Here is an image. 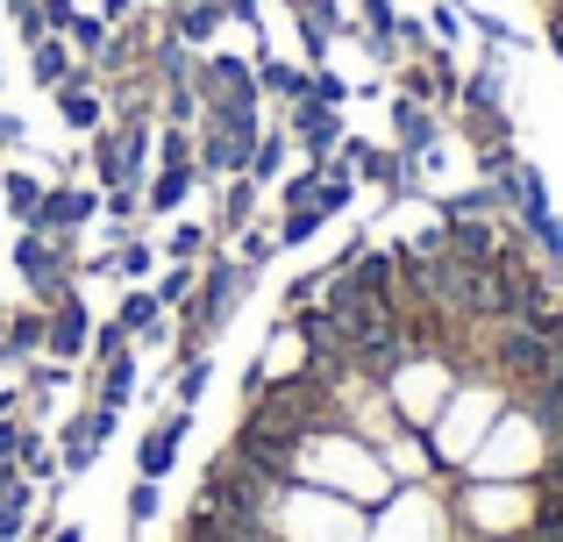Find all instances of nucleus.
<instances>
[{
	"label": "nucleus",
	"mask_w": 563,
	"mask_h": 542,
	"mask_svg": "<svg viewBox=\"0 0 563 542\" xmlns=\"http://www.w3.org/2000/svg\"><path fill=\"white\" fill-rule=\"evenodd\" d=\"M8 272L22 278V292L36 307H57L65 292H79V257H71V236H43V229H14Z\"/></svg>",
	"instance_id": "nucleus-6"
},
{
	"label": "nucleus",
	"mask_w": 563,
	"mask_h": 542,
	"mask_svg": "<svg viewBox=\"0 0 563 542\" xmlns=\"http://www.w3.org/2000/svg\"><path fill=\"white\" fill-rule=\"evenodd\" d=\"M43 193H51V179H43V172H29V165H0V208H8L22 229L43 214Z\"/></svg>",
	"instance_id": "nucleus-24"
},
{
	"label": "nucleus",
	"mask_w": 563,
	"mask_h": 542,
	"mask_svg": "<svg viewBox=\"0 0 563 542\" xmlns=\"http://www.w3.org/2000/svg\"><path fill=\"white\" fill-rule=\"evenodd\" d=\"M136 392H143V357H136V350H122V357L93 364V386H86V400H93V407H114V414H122Z\"/></svg>",
	"instance_id": "nucleus-19"
},
{
	"label": "nucleus",
	"mask_w": 563,
	"mask_h": 542,
	"mask_svg": "<svg viewBox=\"0 0 563 542\" xmlns=\"http://www.w3.org/2000/svg\"><path fill=\"white\" fill-rule=\"evenodd\" d=\"M207 386H214V350H186V357H172V400H179V407H200Z\"/></svg>",
	"instance_id": "nucleus-30"
},
{
	"label": "nucleus",
	"mask_w": 563,
	"mask_h": 542,
	"mask_svg": "<svg viewBox=\"0 0 563 542\" xmlns=\"http://www.w3.org/2000/svg\"><path fill=\"white\" fill-rule=\"evenodd\" d=\"M0 86H8V71H0Z\"/></svg>",
	"instance_id": "nucleus-47"
},
{
	"label": "nucleus",
	"mask_w": 563,
	"mask_h": 542,
	"mask_svg": "<svg viewBox=\"0 0 563 542\" xmlns=\"http://www.w3.org/2000/svg\"><path fill=\"white\" fill-rule=\"evenodd\" d=\"M428 36L450 51V43L464 36V0H435V8H428Z\"/></svg>",
	"instance_id": "nucleus-40"
},
{
	"label": "nucleus",
	"mask_w": 563,
	"mask_h": 542,
	"mask_svg": "<svg viewBox=\"0 0 563 542\" xmlns=\"http://www.w3.org/2000/svg\"><path fill=\"white\" fill-rule=\"evenodd\" d=\"M165 29L186 43V51H214V36L229 29V14H221L214 0H179V8H165Z\"/></svg>",
	"instance_id": "nucleus-20"
},
{
	"label": "nucleus",
	"mask_w": 563,
	"mask_h": 542,
	"mask_svg": "<svg viewBox=\"0 0 563 542\" xmlns=\"http://www.w3.org/2000/svg\"><path fill=\"white\" fill-rule=\"evenodd\" d=\"M272 542H364L372 535V515L350 500H335V493L321 486H286L272 493Z\"/></svg>",
	"instance_id": "nucleus-3"
},
{
	"label": "nucleus",
	"mask_w": 563,
	"mask_h": 542,
	"mask_svg": "<svg viewBox=\"0 0 563 542\" xmlns=\"http://www.w3.org/2000/svg\"><path fill=\"white\" fill-rule=\"evenodd\" d=\"M79 71H86V65H79V51H71L65 36H36V43H29V79H36L43 93H57V86H71Z\"/></svg>",
	"instance_id": "nucleus-21"
},
{
	"label": "nucleus",
	"mask_w": 563,
	"mask_h": 542,
	"mask_svg": "<svg viewBox=\"0 0 563 542\" xmlns=\"http://www.w3.org/2000/svg\"><path fill=\"white\" fill-rule=\"evenodd\" d=\"M186 435H192V407L179 400H165V414L143 429V443H136V478H157L165 486L172 472H179V450H186Z\"/></svg>",
	"instance_id": "nucleus-8"
},
{
	"label": "nucleus",
	"mask_w": 563,
	"mask_h": 542,
	"mask_svg": "<svg viewBox=\"0 0 563 542\" xmlns=\"http://www.w3.org/2000/svg\"><path fill=\"white\" fill-rule=\"evenodd\" d=\"M22 429H29L22 414H8V421H0V464H14V457H22Z\"/></svg>",
	"instance_id": "nucleus-42"
},
{
	"label": "nucleus",
	"mask_w": 563,
	"mask_h": 542,
	"mask_svg": "<svg viewBox=\"0 0 563 542\" xmlns=\"http://www.w3.org/2000/svg\"><path fill=\"white\" fill-rule=\"evenodd\" d=\"M51 108H57V122H65L71 136H93V129H108V93H100L93 71H79L71 86H57Z\"/></svg>",
	"instance_id": "nucleus-16"
},
{
	"label": "nucleus",
	"mask_w": 563,
	"mask_h": 542,
	"mask_svg": "<svg viewBox=\"0 0 563 542\" xmlns=\"http://www.w3.org/2000/svg\"><path fill=\"white\" fill-rule=\"evenodd\" d=\"M278 257V229H264V222H250V229H235V265H243L250 278H257L264 265Z\"/></svg>",
	"instance_id": "nucleus-34"
},
{
	"label": "nucleus",
	"mask_w": 563,
	"mask_h": 542,
	"mask_svg": "<svg viewBox=\"0 0 563 542\" xmlns=\"http://www.w3.org/2000/svg\"><path fill=\"white\" fill-rule=\"evenodd\" d=\"M264 372V386H272V378H292V372H307V343H300V329H292L286 314L272 321V335H264V350L257 357H250Z\"/></svg>",
	"instance_id": "nucleus-22"
},
{
	"label": "nucleus",
	"mask_w": 563,
	"mask_h": 542,
	"mask_svg": "<svg viewBox=\"0 0 563 542\" xmlns=\"http://www.w3.org/2000/svg\"><path fill=\"white\" fill-rule=\"evenodd\" d=\"M456 378H464V357H456V350H413V357L385 378V400H393L399 429H428V421L442 414V400L456 392Z\"/></svg>",
	"instance_id": "nucleus-5"
},
{
	"label": "nucleus",
	"mask_w": 563,
	"mask_h": 542,
	"mask_svg": "<svg viewBox=\"0 0 563 542\" xmlns=\"http://www.w3.org/2000/svg\"><path fill=\"white\" fill-rule=\"evenodd\" d=\"M0 343H8V314H0Z\"/></svg>",
	"instance_id": "nucleus-46"
},
{
	"label": "nucleus",
	"mask_w": 563,
	"mask_h": 542,
	"mask_svg": "<svg viewBox=\"0 0 563 542\" xmlns=\"http://www.w3.org/2000/svg\"><path fill=\"white\" fill-rule=\"evenodd\" d=\"M550 51H556V57H563V29H556V22H550Z\"/></svg>",
	"instance_id": "nucleus-45"
},
{
	"label": "nucleus",
	"mask_w": 563,
	"mask_h": 542,
	"mask_svg": "<svg viewBox=\"0 0 563 542\" xmlns=\"http://www.w3.org/2000/svg\"><path fill=\"white\" fill-rule=\"evenodd\" d=\"M36 500H43V486H36V478H14V486L0 493V542H29Z\"/></svg>",
	"instance_id": "nucleus-28"
},
{
	"label": "nucleus",
	"mask_w": 563,
	"mask_h": 542,
	"mask_svg": "<svg viewBox=\"0 0 563 542\" xmlns=\"http://www.w3.org/2000/svg\"><path fill=\"white\" fill-rule=\"evenodd\" d=\"M100 186H79V179H51V193H43V214L29 229H43V236H79L86 222H100Z\"/></svg>",
	"instance_id": "nucleus-10"
},
{
	"label": "nucleus",
	"mask_w": 563,
	"mask_h": 542,
	"mask_svg": "<svg viewBox=\"0 0 563 542\" xmlns=\"http://www.w3.org/2000/svg\"><path fill=\"white\" fill-rule=\"evenodd\" d=\"M528 243L542 251V265H550V272H563V222H556V214H542V222H528Z\"/></svg>",
	"instance_id": "nucleus-41"
},
{
	"label": "nucleus",
	"mask_w": 563,
	"mask_h": 542,
	"mask_svg": "<svg viewBox=\"0 0 563 542\" xmlns=\"http://www.w3.org/2000/svg\"><path fill=\"white\" fill-rule=\"evenodd\" d=\"M207 251H214V229L192 222V214H172V229H165V243H157V257H165V265H200Z\"/></svg>",
	"instance_id": "nucleus-27"
},
{
	"label": "nucleus",
	"mask_w": 563,
	"mask_h": 542,
	"mask_svg": "<svg viewBox=\"0 0 563 542\" xmlns=\"http://www.w3.org/2000/svg\"><path fill=\"white\" fill-rule=\"evenodd\" d=\"M151 292H157L165 307H179V314H186V307H192V292H200V265H165Z\"/></svg>",
	"instance_id": "nucleus-35"
},
{
	"label": "nucleus",
	"mask_w": 563,
	"mask_h": 542,
	"mask_svg": "<svg viewBox=\"0 0 563 542\" xmlns=\"http://www.w3.org/2000/svg\"><path fill=\"white\" fill-rule=\"evenodd\" d=\"M114 321L129 329V343H136V350H172V307L157 300L151 286H122V307H114Z\"/></svg>",
	"instance_id": "nucleus-12"
},
{
	"label": "nucleus",
	"mask_w": 563,
	"mask_h": 542,
	"mask_svg": "<svg viewBox=\"0 0 563 542\" xmlns=\"http://www.w3.org/2000/svg\"><path fill=\"white\" fill-rule=\"evenodd\" d=\"M250 65H257V86H264V100H278V108L307 100V65H292V57H278V51H257Z\"/></svg>",
	"instance_id": "nucleus-25"
},
{
	"label": "nucleus",
	"mask_w": 563,
	"mask_h": 542,
	"mask_svg": "<svg viewBox=\"0 0 563 542\" xmlns=\"http://www.w3.org/2000/svg\"><path fill=\"white\" fill-rule=\"evenodd\" d=\"M550 464V429L528 414L521 400H507V414L493 421V435L478 443V457L464 464V478H493V486H528Z\"/></svg>",
	"instance_id": "nucleus-4"
},
{
	"label": "nucleus",
	"mask_w": 563,
	"mask_h": 542,
	"mask_svg": "<svg viewBox=\"0 0 563 542\" xmlns=\"http://www.w3.org/2000/svg\"><path fill=\"white\" fill-rule=\"evenodd\" d=\"M86 165H93V186H100V193L129 186V157H122V129H114V122L86 136Z\"/></svg>",
	"instance_id": "nucleus-26"
},
{
	"label": "nucleus",
	"mask_w": 563,
	"mask_h": 542,
	"mask_svg": "<svg viewBox=\"0 0 563 542\" xmlns=\"http://www.w3.org/2000/svg\"><path fill=\"white\" fill-rule=\"evenodd\" d=\"M378 457H385V472L399 478V486H435L442 478V464H435V443H428V429H393L378 443Z\"/></svg>",
	"instance_id": "nucleus-13"
},
{
	"label": "nucleus",
	"mask_w": 563,
	"mask_h": 542,
	"mask_svg": "<svg viewBox=\"0 0 563 542\" xmlns=\"http://www.w3.org/2000/svg\"><path fill=\"white\" fill-rule=\"evenodd\" d=\"M278 129H286V136L307 151V165H329L335 143L350 136V129H343V108H321V100H292V108L278 114Z\"/></svg>",
	"instance_id": "nucleus-9"
},
{
	"label": "nucleus",
	"mask_w": 563,
	"mask_h": 542,
	"mask_svg": "<svg viewBox=\"0 0 563 542\" xmlns=\"http://www.w3.org/2000/svg\"><path fill=\"white\" fill-rule=\"evenodd\" d=\"M192 186H200V165H157L151 186H143V222H172V214H186Z\"/></svg>",
	"instance_id": "nucleus-18"
},
{
	"label": "nucleus",
	"mask_w": 563,
	"mask_h": 542,
	"mask_svg": "<svg viewBox=\"0 0 563 542\" xmlns=\"http://www.w3.org/2000/svg\"><path fill=\"white\" fill-rule=\"evenodd\" d=\"M114 429H122V414H114V407H93V400H86L79 414H65V429H57V478L93 472L100 450L114 443Z\"/></svg>",
	"instance_id": "nucleus-7"
},
{
	"label": "nucleus",
	"mask_w": 563,
	"mask_h": 542,
	"mask_svg": "<svg viewBox=\"0 0 563 542\" xmlns=\"http://www.w3.org/2000/svg\"><path fill=\"white\" fill-rule=\"evenodd\" d=\"M122 350H136V343H129V329H122L114 314H100V321H93V350H86V364H108V357H122Z\"/></svg>",
	"instance_id": "nucleus-38"
},
{
	"label": "nucleus",
	"mask_w": 563,
	"mask_h": 542,
	"mask_svg": "<svg viewBox=\"0 0 563 542\" xmlns=\"http://www.w3.org/2000/svg\"><path fill=\"white\" fill-rule=\"evenodd\" d=\"M157 515H165V486H157V478H136V486H129V529H151Z\"/></svg>",
	"instance_id": "nucleus-36"
},
{
	"label": "nucleus",
	"mask_w": 563,
	"mask_h": 542,
	"mask_svg": "<svg viewBox=\"0 0 563 542\" xmlns=\"http://www.w3.org/2000/svg\"><path fill=\"white\" fill-rule=\"evenodd\" d=\"M108 265H114V278H129V286H143V278H157V265H165V257H157V243L143 236V229H129V236H122V243L108 251Z\"/></svg>",
	"instance_id": "nucleus-29"
},
{
	"label": "nucleus",
	"mask_w": 563,
	"mask_h": 542,
	"mask_svg": "<svg viewBox=\"0 0 563 542\" xmlns=\"http://www.w3.org/2000/svg\"><path fill=\"white\" fill-rule=\"evenodd\" d=\"M300 486H321V493H335V500L364 507V515H378V507L399 500V478L385 472L378 443H364L343 421H329V429H314L300 443Z\"/></svg>",
	"instance_id": "nucleus-1"
},
{
	"label": "nucleus",
	"mask_w": 563,
	"mask_h": 542,
	"mask_svg": "<svg viewBox=\"0 0 563 542\" xmlns=\"http://www.w3.org/2000/svg\"><path fill=\"white\" fill-rule=\"evenodd\" d=\"M0 8H8V22H14V36H22V51L36 36H51V22H43V0H0Z\"/></svg>",
	"instance_id": "nucleus-39"
},
{
	"label": "nucleus",
	"mask_w": 563,
	"mask_h": 542,
	"mask_svg": "<svg viewBox=\"0 0 563 542\" xmlns=\"http://www.w3.org/2000/svg\"><path fill=\"white\" fill-rule=\"evenodd\" d=\"M100 22H108V29H122V22H136V0H100Z\"/></svg>",
	"instance_id": "nucleus-43"
},
{
	"label": "nucleus",
	"mask_w": 563,
	"mask_h": 542,
	"mask_svg": "<svg viewBox=\"0 0 563 542\" xmlns=\"http://www.w3.org/2000/svg\"><path fill=\"white\" fill-rule=\"evenodd\" d=\"M43 350H51V307H36V300H22L8 314V343H0V372H22V364H36Z\"/></svg>",
	"instance_id": "nucleus-15"
},
{
	"label": "nucleus",
	"mask_w": 563,
	"mask_h": 542,
	"mask_svg": "<svg viewBox=\"0 0 563 542\" xmlns=\"http://www.w3.org/2000/svg\"><path fill=\"white\" fill-rule=\"evenodd\" d=\"M499 108H507V65L485 57V65L464 71V86H456V114H499Z\"/></svg>",
	"instance_id": "nucleus-23"
},
{
	"label": "nucleus",
	"mask_w": 563,
	"mask_h": 542,
	"mask_svg": "<svg viewBox=\"0 0 563 542\" xmlns=\"http://www.w3.org/2000/svg\"><path fill=\"white\" fill-rule=\"evenodd\" d=\"M93 307H86V292H65V300L51 307V350L43 357H57V364H86V350H93Z\"/></svg>",
	"instance_id": "nucleus-14"
},
{
	"label": "nucleus",
	"mask_w": 563,
	"mask_h": 542,
	"mask_svg": "<svg viewBox=\"0 0 563 542\" xmlns=\"http://www.w3.org/2000/svg\"><path fill=\"white\" fill-rule=\"evenodd\" d=\"M350 93H357V86H350L343 71H329V65H307V100H321V108H343Z\"/></svg>",
	"instance_id": "nucleus-37"
},
{
	"label": "nucleus",
	"mask_w": 563,
	"mask_h": 542,
	"mask_svg": "<svg viewBox=\"0 0 563 542\" xmlns=\"http://www.w3.org/2000/svg\"><path fill=\"white\" fill-rule=\"evenodd\" d=\"M8 414H22V378H8V386H0V421Z\"/></svg>",
	"instance_id": "nucleus-44"
},
{
	"label": "nucleus",
	"mask_w": 563,
	"mask_h": 542,
	"mask_svg": "<svg viewBox=\"0 0 563 542\" xmlns=\"http://www.w3.org/2000/svg\"><path fill=\"white\" fill-rule=\"evenodd\" d=\"M507 400H514V392L499 386L493 372H464V378H456V392L442 400V414L428 421V443H435L442 478H464V464L478 457V443L493 435V421L507 414Z\"/></svg>",
	"instance_id": "nucleus-2"
},
{
	"label": "nucleus",
	"mask_w": 563,
	"mask_h": 542,
	"mask_svg": "<svg viewBox=\"0 0 563 542\" xmlns=\"http://www.w3.org/2000/svg\"><path fill=\"white\" fill-rule=\"evenodd\" d=\"M393 151L421 157V165H442V114L428 108V100L393 93Z\"/></svg>",
	"instance_id": "nucleus-11"
},
{
	"label": "nucleus",
	"mask_w": 563,
	"mask_h": 542,
	"mask_svg": "<svg viewBox=\"0 0 563 542\" xmlns=\"http://www.w3.org/2000/svg\"><path fill=\"white\" fill-rule=\"evenodd\" d=\"M57 36H65V43H71V51H79V65H93V57H100V51H108V36H114V29H108V22H100V8H93V14H86V8H71V22H65V29H57Z\"/></svg>",
	"instance_id": "nucleus-33"
},
{
	"label": "nucleus",
	"mask_w": 563,
	"mask_h": 542,
	"mask_svg": "<svg viewBox=\"0 0 563 542\" xmlns=\"http://www.w3.org/2000/svg\"><path fill=\"white\" fill-rule=\"evenodd\" d=\"M321 193V186H314ZM321 222H329V214H321V200H300V208H278V251H300V243H314L321 236Z\"/></svg>",
	"instance_id": "nucleus-31"
},
{
	"label": "nucleus",
	"mask_w": 563,
	"mask_h": 542,
	"mask_svg": "<svg viewBox=\"0 0 563 542\" xmlns=\"http://www.w3.org/2000/svg\"><path fill=\"white\" fill-rule=\"evenodd\" d=\"M257 208H264V186L250 179V172L221 179V186H214V222H207V229H214V243L235 236V229H250V222H257Z\"/></svg>",
	"instance_id": "nucleus-17"
},
{
	"label": "nucleus",
	"mask_w": 563,
	"mask_h": 542,
	"mask_svg": "<svg viewBox=\"0 0 563 542\" xmlns=\"http://www.w3.org/2000/svg\"><path fill=\"white\" fill-rule=\"evenodd\" d=\"M286 151H292V136H286V129H264V136H257V151H250V179H257L264 193H272V186L286 179Z\"/></svg>",
	"instance_id": "nucleus-32"
}]
</instances>
